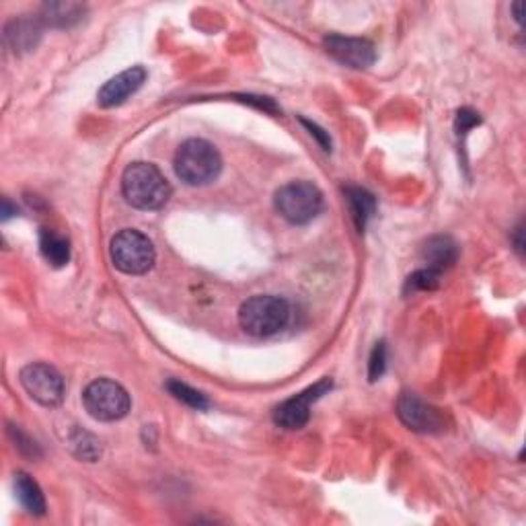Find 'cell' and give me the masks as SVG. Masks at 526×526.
<instances>
[{"label": "cell", "instance_id": "cell-17", "mask_svg": "<svg viewBox=\"0 0 526 526\" xmlns=\"http://www.w3.org/2000/svg\"><path fill=\"white\" fill-rule=\"evenodd\" d=\"M82 15H85V6L79 3H47L41 6L44 21L54 27H68V25L80 21Z\"/></svg>", "mask_w": 526, "mask_h": 526}, {"label": "cell", "instance_id": "cell-19", "mask_svg": "<svg viewBox=\"0 0 526 526\" xmlns=\"http://www.w3.org/2000/svg\"><path fill=\"white\" fill-rule=\"evenodd\" d=\"M167 389H169V393H171L173 397H175L177 401L185 403V405L194 407V409H197V411H204V409L210 407V401L205 399V394H202L200 391L192 389V386L185 384V383L169 381V383H167Z\"/></svg>", "mask_w": 526, "mask_h": 526}, {"label": "cell", "instance_id": "cell-7", "mask_svg": "<svg viewBox=\"0 0 526 526\" xmlns=\"http://www.w3.org/2000/svg\"><path fill=\"white\" fill-rule=\"evenodd\" d=\"M21 384L39 405L56 407L64 399V378L54 366L33 362L21 370Z\"/></svg>", "mask_w": 526, "mask_h": 526}, {"label": "cell", "instance_id": "cell-15", "mask_svg": "<svg viewBox=\"0 0 526 526\" xmlns=\"http://www.w3.org/2000/svg\"><path fill=\"white\" fill-rule=\"evenodd\" d=\"M15 493L21 506L27 510L31 516H44L46 514V498L41 493V488L31 479L27 473L15 475Z\"/></svg>", "mask_w": 526, "mask_h": 526}, {"label": "cell", "instance_id": "cell-11", "mask_svg": "<svg viewBox=\"0 0 526 526\" xmlns=\"http://www.w3.org/2000/svg\"><path fill=\"white\" fill-rule=\"evenodd\" d=\"M144 80L146 70L142 66H132V68L120 72L118 77L110 79L101 89H99L97 103L101 107L121 105L123 101H128V97L134 95L136 90L144 85Z\"/></svg>", "mask_w": 526, "mask_h": 526}, {"label": "cell", "instance_id": "cell-22", "mask_svg": "<svg viewBox=\"0 0 526 526\" xmlns=\"http://www.w3.org/2000/svg\"><path fill=\"white\" fill-rule=\"evenodd\" d=\"M302 123L309 128L310 136H315V138L319 140V144L323 146V151H331V138H329V134H327L325 130H321V128L317 126V123H312V121H309V120H302Z\"/></svg>", "mask_w": 526, "mask_h": 526}, {"label": "cell", "instance_id": "cell-16", "mask_svg": "<svg viewBox=\"0 0 526 526\" xmlns=\"http://www.w3.org/2000/svg\"><path fill=\"white\" fill-rule=\"evenodd\" d=\"M39 249L54 268H62L70 261V243L49 228H41Z\"/></svg>", "mask_w": 526, "mask_h": 526}, {"label": "cell", "instance_id": "cell-13", "mask_svg": "<svg viewBox=\"0 0 526 526\" xmlns=\"http://www.w3.org/2000/svg\"><path fill=\"white\" fill-rule=\"evenodd\" d=\"M5 37L6 44L13 47V52H29L37 46L41 27L36 19H15L6 25Z\"/></svg>", "mask_w": 526, "mask_h": 526}, {"label": "cell", "instance_id": "cell-12", "mask_svg": "<svg viewBox=\"0 0 526 526\" xmlns=\"http://www.w3.org/2000/svg\"><path fill=\"white\" fill-rule=\"evenodd\" d=\"M422 258L430 269L444 271L457 263L458 247L455 243V238H450L447 235H436L426 241L422 249Z\"/></svg>", "mask_w": 526, "mask_h": 526}, {"label": "cell", "instance_id": "cell-10", "mask_svg": "<svg viewBox=\"0 0 526 526\" xmlns=\"http://www.w3.org/2000/svg\"><path fill=\"white\" fill-rule=\"evenodd\" d=\"M325 49L329 56H333L337 62H342L350 68H368L376 60L374 46L368 39L360 37H343V36H329L325 37Z\"/></svg>", "mask_w": 526, "mask_h": 526}, {"label": "cell", "instance_id": "cell-14", "mask_svg": "<svg viewBox=\"0 0 526 526\" xmlns=\"http://www.w3.org/2000/svg\"><path fill=\"white\" fill-rule=\"evenodd\" d=\"M345 200H348L353 225H356L358 233H364L368 220L373 218L376 212L374 195L362 187H348L345 189Z\"/></svg>", "mask_w": 526, "mask_h": 526}, {"label": "cell", "instance_id": "cell-8", "mask_svg": "<svg viewBox=\"0 0 526 526\" xmlns=\"http://www.w3.org/2000/svg\"><path fill=\"white\" fill-rule=\"evenodd\" d=\"M331 386L333 383L329 381V378H321L319 383L309 386V389H304L302 393L279 403L274 411V422L279 427H286V430H299V427L309 422L312 403L331 391Z\"/></svg>", "mask_w": 526, "mask_h": 526}, {"label": "cell", "instance_id": "cell-6", "mask_svg": "<svg viewBox=\"0 0 526 526\" xmlns=\"http://www.w3.org/2000/svg\"><path fill=\"white\" fill-rule=\"evenodd\" d=\"M82 403L90 417L99 422H118L130 411V394L120 383L110 378H97L82 393Z\"/></svg>", "mask_w": 526, "mask_h": 526}, {"label": "cell", "instance_id": "cell-23", "mask_svg": "<svg viewBox=\"0 0 526 526\" xmlns=\"http://www.w3.org/2000/svg\"><path fill=\"white\" fill-rule=\"evenodd\" d=\"M13 214H16V208H13L11 202H8L6 197H5V200H3V218L8 220V218L13 216Z\"/></svg>", "mask_w": 526, "mask_h": 526}, {"label": "cell", "instance_id": "cell-4", "mask_svg": "<svg viewBox=\"0 0 526 526\" xmlns=\"http://www.w3.org/2000/svg\"><path fill=\"white\" fill-rule=\"evenodd\" d=\"M276 210L292 225H307L323 210V194L310 181H290L276 192Z\"/></svg>", "mask_w": 526, "mask_h": 526}, {"label": "cell", "instance_id": "cell-5", "mask_svg": "<svg viewBox=\"0 0 526 526\" xmlns=\"http://www.w3.org/2000/svg\"><path fill=\"white\" fill-rule=\"evenodd\" d=\"M111 261L113 266L128 276H142L154 266L156 253L146 235L126 228L111 238Z\"/></svg>", "mask_w": 526, "mask_h": 526}, {"label": "cell", "instance_id": "cell-1", "mask_svg": "<svg viewBox=\"0 0 526 526\" xmlns=\"http://www.w3.org/2000/svg\"><path fill=\"white\" fill-rule=\"evenodd\" d=\"M121 192L126 202L138 210H159L167 204L171 185L151 163H132L123 171Z\"/></svg>", "mask_w": 526, "mask_h": 526}, {"label": "cell", "instance_id": "cell-3", "mask_svg": "<svg viewBox=\"0 0 526 526\" xmlns=\"http://www.w3.org/2000/svg\"><path fill=\"white\" fill-rule=\"evenodd\" d=\"M222 159L216 146L202 138H192L179 146L175 154V173L187 185H205L218 177Z\"/></svg>", "mask_w": 526, "mask_h": 526}, {"label": "cell", "instance_id": "cell-20", "mask_svg": "<svg viewBox=\"0 0 526 526\" xmlns=\"http://www.w3.org/2000/svg\"><path fill=\"white\" fill-rule=\"evenodd\" d=\"M440 284V271L436 269H417L414 276H409L407 288L409 290H436Z\"/></svg>", "mask_w": 526, "mask_h": 526}, {"label": "cell", "instance_id": "cell-9", "mask_svg": "<svg viewBox=\"0 0 526 526\" xmlns=\"http://www.w3.org/2000/svg\"><path fill=\"white\" fill-rule=\"evenodd\" d=\"M397 416L409 430L419 434H434L444 430V416L440 414V409L427 405L417 394H401L397 403Z\"/></svg>", "mask_w": 526, "mask_h": 526}, {"label": "cell", "instance_id": "cell-21", "mask_svg": "<svg viewBox=\"0 0 526 526\" xmlns=\"http://www.w3.org/2000/svg\"><path fill=\"white\" fill-rule=\"evenodd\" d=\"M384 368H386V348L384 343H376L373 353H370V362H368V376L370 381H378L384 374Z\"/></svg>", "mask_w": 526, "mask_h": 526}, {"label": "cell", "instance_id": "cell-2", "mask_svg": "<svg viewBox=\"0 0 526 526\" xmlns=\"http://www.w3.org/2000/svg\"><path fill=\"white\" fill-rule=\"evenodd\" d=\"M288 321H290V304L279 296H253L238 309V325L255 337L276 335L288 325Z\"/></svg>", "mask_w": 526, "mask_h": 526}, {"label": "cell", "instance_id": "cell-18", "mask_svg": "<svg viewBox=\"0 0 526 526\" xmlns=\"http://www.w3.org/2000/svg\"><path fill=\"white\" fill-rule=\"evenodd\" d=\"M70 447L74 450V455L82 460H89L93 463L99 457H101V442H99L93 434L77 430L70 438Z\"/></svg>", "mask_w": 526, "mask_h": 526}]
</instances>
